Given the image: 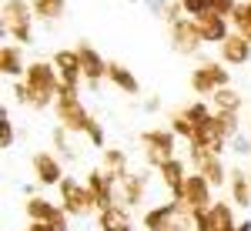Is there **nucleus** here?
Segmentation results:
<instances>
[{"instance_id":"37","label":"nucleus","mask_w":251,"mask_h":231,"mask_svg":"<svg viewBox=\"0 0 251 231\" xmlns=\"http://www.w3.org/2000/svg\"><path fill=\"white\" fill-rule=\"evenodd\" d=\"M87 137H91V144H94V148H104V131H100V124H91V128H87Z\"/></svg>"},{"instance_id":"38","label":"nucleus","mask_w":251,"mask_h":231,"mask_svg":"<svg viewBox=\"0 0 251 231\" xmlns=\"http://www.w3.org/2000/svg\"><path fill=\"white\" fill-rule=\"evenodd\" d=\"M157 107H161V101H157V97H148V101H144V111H157Z\"/></svg>"},{"instance_id":"12","label":"nucleus","mask_w":251,"mask_h":231,"mask_svg":"<svg viewBox=\"0 0 251 231\" xmlns=\"http://www.w3.org/2000/svg\"><path fill=\"white\" fill-rule=\"evenodd\" d=\"M194 24H198V34H201V40H204V44H225V37H228V24H225V17H221V14H204V17H194Z\"/></svg>"},{"instance_id":"18","label":"nucleus","mask_w":251,"mask_h":231,"mask_svg":"<svg viewBox=\"0 0 251 231\" xmlns=\"http://www.w3.org/2000/svg\"><path fill=\"white\" fill-rule=\"evenodd\" d=\"M27 214H30V221H40V225H50V221H57L60 208L57 205H50V201H44V198H30L27 201Z\"/></svg>"},{"instance_id":"8","label":"nucleus","mask_w":251,"mask_h":231,"mask_svg":"<svg viewBox=\"0 0 251 231\" xmlns=\"http://www.w3.org/2000/svg\"><path fill=\"white\" fill-rule=\"evenodd\" d=\"M171 47L177 54H194L201 47V34H198L194 17L191 20L184 17V20H177V24H171Z\"/></svg>"},{"instance_id":"1","label":"nucleus","mask_w":251,"mask_h":231,"mask_svg":"<svg viewBox=\"0 0 251 231\" xmlns=\"http://www.w3.org/2000/svg\"><path fill=\"white\" fill-rule=\"evenodd\" d=\"M57 67H50V64H30L27 67V91H30V104L34 107H47L50 104V97L60 94V87H64V80H57Z\"/></svg>"},{"instance_id":"23","label":"nucleus","mask_w":251,"mask_h":231,"mask_svg":"<svg viewBox=\"0 0 251 231\" xmlns=\"http://www.w3.org/2000/svg\"><path fill=\"white\" fill-rule=\"evenodd\" d=\"M0 71H3L7 77L24 74V60H20V51H17V47L3 44V51H0Z\"/></svg>"},{"instance_id":"25","label":"nucleus","mask_w":251,"mask_h":231,"mask_svg":"<svg viewBox=\"0 0 251 231\" xmlns=\"http://www.w3.org/2000/svg\"><path fill=\"white\" fill-rule=\"evenodd\" d=\"M30 7H34V14L44 17V20H54V17L64 14V0H34Z\"/></svg>"},{"instance_id":"40","label":"nucleus","mask_w":251,"mask_h":231,"mask_svg":"<svg viewBox=\"0 0 251 231\" xmlns=\"http://www.w3.org/2000/svg\"><path fill=\"white\" fill-rule=\"evenodd\" d=\"M245 7H248V14H251V3H245Z\"/></svg>"},{"instance_id":"20","label":"nucleus","mask_w":251,"mask_h":231,"mask_svg":"<svg viewBox=\"0 0 251 231\" xmlns=\"http://www.w3.org/2000/svg\"><path fill=\"white\" fill-rule=\"evenodd\" d=\"M107 77L114 80V87H121L124 94H137V91H141L137 77L131 74V71H127L124 64H117V60H114V64H107Z\"/></svg>"},{"instance_id":"6","label":"nucleus","mask_w":251,"mask_h":231,"mask_svg":"<svg viewBox=\"0 0 251 231\" xmlns=\"http://www.w3.org/2000/svg\"><path fill=\"white\" fill-rule=\"evenodd\" d=\"M144 148H148V157H151V164L157 168H164L168 161L174 157V131H144Z\"/></svg>"},{"instance_id":"2","label":"nucleus","mask_w":251,"mask_h":231,"mask_svg":"<svg viewBox=\"0 0 251 231\" xmlns=\"http://www.w3.org/2000/svg\"><path fill=\"white\" fill-rule=\"evenodd\" d=\"M144 228L148 231H194V211H188L181 201L171 205H157L144 214Z\"/></svg>"},{"instance_id":"30","label":"nucleus","mask_w":251,"mask_h":231,"mask_svg":"<svg viewBox=\"0 0 251 231\" xmlns=\"http://www.w3.org/2000/svg\"><path fill=\"white\" fill-rule=\"evenodd\" d=\"M171 131H174V134H181V137H188V141H191L198 128H194V124H191V121H188L184 114H177V117L171 121Z\"/></svg>"},{"instance_id":"13","label":"nucleus","mask_w":251,"mask_h":231,"mask_svg":"<svg viewBox=\"0 0 251 231\" xmlns=\"http://www.w3.org/2000/svg\"><path fill=\"white\" fill-rule=\"evenodd\" d=\"M77 54H80V67H84V77L91 80V87H97V80L107 74V64H104V57L97 54L91 44H80Z\"/></svg>"},{"instance_id":"9","label":"nucleus","mask_w":251,"mask_h":231,"mask_svg":"<svg viewBox=\"0 0 251 231\" xmlns=\"http://www.w3.org/2000/svg\"><path fill=\"white\" fill-rule=\"evenodd\" d=\"M60 201H64V211L67 214H84L87 208H94L91 205V191L80 188L77 181H71V178L60 181Z\"/></svg>"},{"instance_id":"24","label":"nucleus","mask_w":251,"mask_h":231,"mask_svg":"<svg viewBox=\"0 0 251 231\" xmlns=\"http://www.w3.org/2000/svg\"><path fill=\"white\" fill-rule=\"evenodd\" d=\"M214 104H218V114H238V107H241V94H234L228 87H221V91H214Z\"/></svg>"},{"instance_id":"26","label":"nucleus","mask_w":251,"mask_h":231,"mask_svg":"<svg viewBox=\"0 0 251 231\" xmlns=\"http://www.w3.org/2000/svg\"><path fill=\"white\" fill-rule=\"evenodd\" d=\"M234 27H238V34L245 40H251V14H248V7L241 3V7H234Z\"/></svg>"},{"instance_id":"3","label":"nucleus","mask_w":251,"mask_h":231,"mask_svg":"<svg viewBox=\"0 0 251 231\" xmlns=\"http://www.w3.org/2000/svg\"><path fill=\"white\" fill-rule=\"evenodd\" d=\"M57 117H60V124H64L67 131H87V128L94 124V117L87 114V107L80 104L77 91H71V87H60V94H57Z\"/></svg>"},{"instance_id":"33","label":"nucleus","mask_w":251,"mask_h":231,"mask_svg":"<svg viewBox=\"0 0 251 231\" xmlns=\"http://www.w3.org/2000/svg\"><path fill=\"white\" fill-rule=\"evenodd\" d=\"M234 0H211V14H221V17H228V14H234Z\"/></svg>"},{"instance_id":"39","label":"nucleus","mask_w":251,"mask_h":231,"mask_svg":"<svg viewBox=\"0 0 251 231\" xmlns=\"http://www.w3.org/2000/svg\"><path fill=\"white\" fill-rule=\"evenodd\" d=\"M238 231H251V221H245V225H238Z\"/></svg>"},{"instance_id":"28","label":"nucleus","mask_w":251,"mask_h":231,"mask_svg":"<svg viewBox=\"0 0 251 231\" xmlns=\"http://www.w3.org/2000/svg\"><path fill=\"white\" fill-rule=\"evenodd\" d=\"M104 164H107L104 171H111V174H124V164H127V157H124L121 151H107V154H104Z\"/></svg>"},{"instance_id":"32","label":"nucleus","mask_w":251,"mask_h":231,"mask_svg":"<svg viewBox=\"0 0 251 231\" xmlns=\"http://www.w3.org/2000/svg\"><path fill=\"white\" fill-rule=\"evenodd\" d=\"M64 131H67V128H64V124H60V128H54V144H57V151H64L67 154V157H71V161H74V151H71V144H67V141H64Z\"/></svg>"},{"instance_id":"4","label":"nucleus","mask_w":251,"mask_h":231,"mask_svg":"<svg viewBox=\"0 0 251 231\" xmlns=\"http://www.w3.org/2000/svg\"><path fill=\"white\" fill-rule=\"evenodd\" d=\"M30 14H34V7L24 0L3 3V27H10V37L20 44H30Z\"/></svg>"},{"instance_id":"31","label":"nucleus","mask_w":251,"mask_h":231,"mask_svg":"<svg viewBox=\"0 0 251 231\" xmlns=\"http://www.w3.org/2000/svg\"><path fill=\"white\" fill-rule=\"evenodd\" d=\"M0 148L3 151H10V144H14V128H10V117H7V111H0Z\"/></svg>"},{"instance_id":"36","label":"nucleus","mask_w":251,"mask_h":231,"mask_svg":"<svg viewBox=\"0 0 251 231\" xmlns=\"http://www.w3.org/2000/svg\"><path fill=\"white\" fill-rule=\"evenodd\" d=\"M194 231H214L208 211H194Z\"/></svg>"},{"instance_id":"16","label":"nucleus","mask_w":251,"mask_h":231,"mask_svg":"<svg viewBox=\"0 0 251 231\" xmlns=\"http://www.w3.org/2000/svg\"><path fill=\"white\" fill-rule=\"evenodd\" d=\"M34 171H37V181L44 184H60V164L57 157H50V154H34Z\"/></svg>"},{"instance_id":"22","label":"nucleus","mask_w":251,"mask_h":231,"mask_svg":"<svg viewBox=\"0 0 251 231\" xmlns=\"http://www.w3.org/2000/svg\"><path fill=\"white\" fill-rule=\"evenodd\" d=\"M208 218H211V228H214V231H238V225H234V214H231V208H228L225 201L211 205V208H208Z\"/></svg>"},{"instance_id":"34","label":"nucleus","mask_w":251,"mask_h":231,"mask_svg":"<svg viewBox=\"0 0 251 231\" xmlns=\"http://www.w3.org/2000/svg\"><path fill=\"white\" fill-rule=\"evenodd\" d=\"M144 7H148L154 17H164V14H168V7H171V0H144Z\"/></svg>"},{"instance_id":"11","label":"nucleus","mask_w":251,"mask_h":231,"mask_svg":"<svg viewBox=\"0 0 251 231\" xmlns=\"http://www.w3.org/2000/svg\"><path fill=\"white\" fill-rule=\"evenodd\" d=\"M191 161H194V168H198V174L211 181V188H221V184H225V164H221L218 154L191 151Z\"/></svg>"},{"instance_id":"19","label":"nucleus","mask_w":251,"mask_h":231,"mask_svg":"<svg viewBox=\"0 0 251 231\" xmlns=\"http://www.w3.org/2000/svg\"><path fill=\"white\" fill-rule=\"evenodd\" d=\"M97 225H100V231H131V218H127L124 208L114 205V208H104V211H100Z\"/></svg>"},{"instance_id":"29","label":"nucleus","mask_w":251,"mask_h":231,"mask_svg":"<svg viewBox=\"0 0 251 231\" xmlns=\"http://www.w3.org/2000/svg\"><path fill=\"white\" fill-rule=\"evenodd\" d=\"M181 7H184L191 17H204V14H211V0H181Z\"/></svg>"},{"instance_id":"27","label":"nucleus","mask_w":251,"mask_h":231,"mask_svg":"<svg viewBox=\"0 0 251 231\" xmlns=\"http://www.w3.org/2000/svg\"><path fill=\"white\" fill-rule=\"evenodd\" d=\"M184 117H188V121H191L194 128H201V124H208V121H211V111H208V107H204V104H191V107H188V111H184Z\"/></svg>"},{"instance_id":"17","label":"nucleus","mask_w":251,"mask_h":231,"mask_svg":"<svg viewBox=\"0 0 251 231\" xmlns=\"http://www.w3.org/2000/svg\"><path fill=\"white\" fill-rule=\"evenodd\" d=\"M117 188H121V201H124V205H137L141 194H144V178L124 171L121 178H117Z\"/></svg>"},{"instance_id":"14","label":"nucleus","mask_w":251,"mask_h":231,"mask_svg":"<svg viewBox=\"0 0 251 231\" xmlns=\"http://www.w3.org/2000/svg\"><path fill=\"white\" fill-rule=\"evenodd\" d=\"M221 57L225 64H245L251 57V40H245L241 34H228L221 44Z\"/></svg>"},{"instance_id":"7","label":"nucleus","mask_w":251,"mask_h":231,"mask_svg":"<svg viewBox=\"0 0 251 231\" xmlns=\"http://www.w3.org/2000/svg\"><path fill=\"white\" fill-rule=\"evenodd\" d=\"M191 87L198 94H214V91L228 87V71L221 64H201L191 74Z\"/></svg>"},{"instance_id":"21","label":"nucleus","mask_w":251,"mask_h":231,"mask_svg":"<svg viewBox=\"0 0 251 231\" xmlns=\"http://www.w3.org/2000/svg\"><path fill=\"white\" fill-rule=\"evenodd\" d=\"M228 184H231V198H234V205L248 208V205H251V178H248L245 171H238V168H234L231 178H228Z\"/></svg>"},{"instance_id":"5","label":"nucleus","mask_w":251,"mask_h":231,"mask_svg":"<svg viewBox=\"0 0 251 231\" xmlns=\"http://www.w3.org/2000/svg\"><path fill=\"white\" fill-rule=\"evenodd\" d=\"M181 205L188 211H208L214 201H211V181L201 178V174H191L184 181V194H181Z\"/></svg>"},{"instance_id":"10","label":"nucleus","mask_w":251,"mask_h":231,"mask_svg":"<svg viewBox=\"0 0 251 231\" xmlns=\"http://www.w3.org/2000/svg\"><path fill=\"white\" fill-rule=\"evenodd\" d=\"M54 67H57V74H60V80H64V87L77 91V80H80V74H84L77 51H57V54H54Z\"/></svg>"},{"instance_id":"35","label":"nucleus","mask_w":251,"mask_h":231,"mask_svg":"<svg viewBox=\"0 0 251 231\" xmlns=\"http://www.w3.org/2000/svg\"><path fill=\"white\" fill-rule=\"evenodd\" d=\"M231 148H234L238 154H251V141H248L245 134H241V131H238V134L231 137Z\"/></svg>"},{"instance_id":"15","label":"nucleus","mask_w":251,"mask_h":231,"mask_svg":"<svg viewBox=\"0 0 251 231\" xmlns=\"http://www.w3.org/2000/svg\"><path fill=\"white\" fill-rule=\"evenodd\" d=\"M161 171V178H164V184L171 188V198L174 201H181V194H184V181H188V174H184V164L177 161V157H171L164 168H157Z\"/></svg>"}]
</instances>
